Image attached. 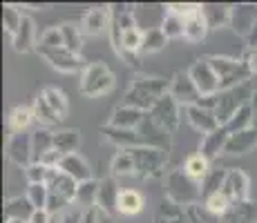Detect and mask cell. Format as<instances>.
I'll use <instances>...</instances> for the list:
<instances>
[{
  "label": "cell",
  "instance_id": "6da1fadb",
  "mask_svg": "<svg viewBox=\"0 0 257 223\" xmlns=\"http://www.w3.org/2000/svg\"><path fill=\"white\" fill-rule=\"evenodd\" d=\"M166 94H170V81L157 76H137L125 92V105L150 112Z\"/></svg>",
  "mask_w": 257,
  "mask_h": 223
},
{
  "label": "cell",
  "instance_id": "7a4b0ae2",
  "mask_svg": "<svg viewBox=\"0 0 257 223\" xmlns=\"http://www.w3.org/2000/svg\"><path fill=\"white\" fill-rule=\"evenodd\" d=\"M166 196L170 201H175L177 205H188L195 207L197 201L204 199V192H201V183L195 181L186 174L184 170H172L170 174L166 176Z\"/></svg>",
  "mask_w": 257,
  "mask_h": 223
},
{
  "label": "cell",
  "instance_id": "3957f363",
  "mask_svg": "<svg viewBox=\"0 0 257 223\" xmlns=\"http://www.w3.org/2000/svg\"><path fill=\"white\" fill-rule=\"evenodd\" d=\"M116 85V76L105 63H90L81 74V94L87 98H98L110 94Z\"/></svg>",
  "mask_w": 257,
  "mask_h": 223
},
{
  "label": "cell",
  "instance_id": "277c9868",
  "mask_svg": "<svg viewBox=\"0 0 257 223\" xmlns=\"http://www.w3.org/2000/svg\"><path fill=\"white\" fill-rule=\"evenodd\" d=\"M208 61L217 74V81H219V92L233 89L253 78V74H250V69L244 61H237V58H228V56H208Z\"/></svg>",
  "mask_w": 257,
  "mask_h": 223
},
{
  "label": "cell",
  "instance_id": "5b68a950",
  "mask_svg": "<svg viewBox=\"0 0 257 223\" xmlns=\"http://www.w3.org/2000/svg\"><path fill=\"white\" fill-rule=\"evenodd\" d=\"M253 92H255V78H250V81L241 83V85H237L233 89H226V92L217 94L215 114H217V118H219L221 125H224L237 110H241L244 105H250V101H253Z\"/></svg>",
  "mask_w": 257,
  "mask_h": 223
},
{
  "label": "cell",
  "instance_id": "8992f818",
  "mask_svg": "<svg viewBox=\"0 0 257 223\" xmlns=\"http://www.w3.org/2000/svg\"><path fill=\"white\" fill-rule=\"evenodd\" d=\"M130 154H132V158H135L137 176L155 178V176L164 174L166 161H168V152L157 150V147H150V145H141V147H132Z\"/></svg>",
  "mask_w": 257,
  "mask_h": 223
},
{
  "label": "cell",
  "instance_id": "52a82bcc",
  "mask_svg": "<svg viewBox=\"0 0 257 223\" xmlns=\"http://www.w3.org/2000/svg\"><path fill=\"white\" fill-rule=\"evenodd\" d=\"M148 116H150L161 130L172 134L181 123V105L170 96V94H166V96L161 98L150 112H148Z\"/></svg>",
  "mask_w": 257,
  "mask_h": 223
},
{
  "label": "cell",
  "instance_id": "ba28073f",
  "mask_svg": "<svg viewBox=\"0 0 257 223\" xmlns=\"http://www.w3.org/2000/svg\"><path fill=\"white\" fill-rule=\"evenodd\" d=\"M36 52L41 54L54 69H58V72H63V74H76V72H81V69H85L81 56L72 54L67 47H36Z\"/></svg>",
  "mask_w": 257,
  "mask_h": 223
},
{
  "label": "cell",
  "instance_id": "9c48e42d",
  "mask_svg": "<svg viewBox=\"0 0 257 223\" xmlns=\"http://www.w3.org/2000/svg\"><path fill=\"white\" fill-rule=\"evenodd\" d=\"M188 74H190V78L195 81L197 89H199L201 98L206 96H217L219 94V81H217V74L215 69H212L208 56L206 58H199L197 63H192L190 69H188Z\"/></svg>",
  "mask_w": 257,
  "mask_h": 223
},
{
  "label": "cell",
  "instance_id": "30bf717a",
  "mask_svg": "<svg viewBox=\"0 0 257 223\" xmlns=\"http://www.w3.org/2000/svg\"><path fill=\"white\" fill-rule=\"evenodd\" d=\"M170 96L179 103L181 107H190V105H197L201 101V94L197 89L195 81L190 78L188 72H177L170 81Z\"/></svg>",
  "mask_w": 257,
  "mask_h": 223
},
{
  "label": "cell",
  "instance_id": "8fae6325",
  "mask_svg": "<svg viewBox=\"0 0 257 223\" xmlns=\"http://www.w3.org/2000/svg\"><path fill=\"white\" fill-rule=\"evenodd\" d=\"M7 158L27 170L32 165V134H12V138L7 143Z\"/></svg>",
  "mask_w": 257,
  "mask_h": 223
},
{
  "label": "cell",
  "instance_id": "7c38bea8",
  "mask_svg": "<svg viewBox=\"0 0 257 223\" xmlns=\"http://www.w3.org/2000/svg\"><path fill=\"white\" fill-rule=\"evenodd\" d=\"M186 118H188V123H190L197 132L204 134V136L206 134H212L215 130H219L221 127V123H219V118H217L215 110H210V107H201V105L186 107Z\"/></svg>",
  "mask_w": 257,
  "mask_h": 223
},
{
  "label": "cell",
  "instance_id": "4fadbf2b",
  "mask_svg": "<svg viewBox=\"0 0 257 223\" xmlns=\"http://www.w3.org/2000/svg\"><path fill=\"white\" fill-rule=\"evenodd\" d=\"M248 190H250V178L241 170H226V178L221 192L228 196L233 203L248 201Z\"/></svg>",
  "mask_w": 257,
  "mask_h": 223
},
{
  "label": "cell",
  "instance_id": "5bb4252c",
  "mask_svg": "<svg viewBox=\"0 0 257 223\" xmlns=\"http://www.w3.org/2000/svg\"><path fill=\"white\" fill-rule=\"evenodd\" d=\"M257 23V5H233L230 9V25L239 36L248 38Z\"/></svg>",
  "mask_w": 257,
  "mask_h": 223
},
{
  "label": "cell",
  "instance_id": "9a60e30c",
  "mask_svg": "<svg viewBox=\"0 0 257 223\" xmlns=\"http://www.w3.org/2000/svg\"><path fill=\"white\" fill-rule=\"evenodd\" d=\"M112 25V12L107 7H96L83 16L81 29L87 36H101L103 32H107V27Z\"/></svg>",
  "mask_w": 257,
  "mask_h": 223
},
{
  "label": "cell",
  "instance_id": "2e32d148",
  "mask_svg": "<svg viewBox=\"0 0 257 223\" xmlns=\"http://www.w3.org/2000/svg\"><path fill=\"white\" fill-rule=\"evenodd\" d=\"M228 138H230V132L226 130V125H221L219 130H215L212 134H206V136L201 138L199 154L206 156L212 163L217 156L226 152V143H228Z\"/></svg>",
  "mask_w": 257,
  "mask_h": 223
},
{
  "label": "cell",
  "instance_id": "e0dca14e",
  "mask_svg": "<svg viewBox=\"0 0 257 223\" xmlns=\"http://www.w3.org/2000/svg\"><path fill=\"white\" fill-rule=\"evenodd\" d=\"M58 170H63L67 176H72L76 183L90 181V178H92V167H90V163H87L85 158L78 154V152L63 156L61 163H58Z\"/></svg>",
  "mask_w": 257,
  "mask_h": 223
},
{
  "label": "cell",
  "instance_id": "ac0fdd59",
  "mask_svg": "<svg viewBox=\"0 0 257 223\" xmlns=\"http://www.w3.org/2000/svg\"><path fill=\"white\" fill-rule=\"evenodd\" d=\"M255 150H257V132H255V127H250V130L230 134L224 154L241 156V154H250V152H255Z\"/></svg>",
  "mask_w": 257,
  "mask_h": 223
},
{
  "label": "cell",
  "instance_id": "d6986e66",
  "mask_svg": "<svg viewBox=\"0 0 257 223\" xmlns=\"http://www.w3.org/2000/svg\"><path fill=\"white\" fill-rule=\"evenodd\" d=\"M101 134L107 138L110 143H114L121 150H132V147H141L143 141L137 130H121V127H112V125H103Z\"/></svg>",
  "mask_w": 257,
  "mask_h": 223
},
{
  "label": "cell",
  "instance_id": "ffe728a7",
  "mask_svg": "<svg viewBox=\"0 0 257 223\" xmlns=\"http://www.w3.org/2000/svg\"><path fill=\"white\" fill-rule=\"evenodd\" d=\"M118 201L116 181L112 176H105L98 181V196H96V210L105 212V214H114Z\"/></svg>",
  "mask_w": 257,
  "mask_h": 223
},
{
  "label": "cell",
  "instance_id": "44dd1931",
  "mask_svg": "<svg viewBox=\"0 0 257 223\" xmlns=\"http://www.w3.org/2000/svg\"><path fill=\"white\" fill-rule=\"evenodd\" d=\"M36 43H38V38H36V23H34L29 16H23L21 27H18L16 36L12 38L14 49H16L18 54H27V52H32V49H36Z\"/></svg>",
  "mask_w": 257,
  "mask_h": 223
},
{
  "label": "cell",
  "instance_id": "7402d4cb",
  "mask_svg": "<svg viewBox=\"0 0 257 223\" xmlns=\"http://www.w3.org/2000/svg\"><path fill=\"white\" fill-rule=\"evenodd\" d=\"M143 121H146V112L121 105V107H116L114 114L110 116V123H107V125L121 127V130H139Z\"/></svg>",
  "mask_w": 257,
  "mask_h": 223
},
{
  "label": "cell",
  "instance_id": "603a6c76",
  "mask_svg": "<svg viewBox=\"0 0 257 223\" xmlns=\"http://www.w3.org/2000/svg\"><path fill=\"white\" fill-rule=\"evenodd\" d=\"M54 150V132L49 127H38L32 132V163H41L43 156Z\"/></svg>",
  "mask_w": 257,
  "mask_h": 223
},
{
  "label": "cell",
  "instance_id": "cb8c5ba5",
  "mask_svg": "<svg viewBox=\"0 0 257 223\" xmlns=\"http://www.w3.org/2000/svg\"><path fill=\"white\" fill-rule=\"evenodd\" d=\"M36 212V207L32 205V201L27 196H14L5 203V221L7 219H21V221H29Z\"/></svg>",
  "mask_w": 257,
  "mask_h": 223
},
{
  "label": "cell",
  "instance_id": "d4e9b609",
  "mask_svg": "<svg viewBox=\"0 0 257 223\" xmlns=\"http://www.w3.org/2000/svg\"><path fill=\"white\" fill-rule=\"evenodd\" d=\"M143 210V196L137 190H121L116 201V212L123 216H135Z\"/></svg>",
  "mask_w": 257,
  "mask_h": 223
},
{
  "label": "cell",
  "instance_id": "484cf974",
  "mask_svg": "<svg viewBox=\"0 0 257 223\" xmlns=\"http://www.w3.org/2000/svg\"><path fill=\"white\" fill-rule=\"evenodd\" d=\"M81 145V132L78 130H58L54 132V150L58 154L67 156V154H74Z\"/></svg>",
  "mask_w": 257,
  "mask_h": 223
},
{
  "label": "cell",
  "instance_id": "4316f807",
  "mask_svg": "<svg viewBox=\"0 0 257 223\" xmlns=\"http://www.w3.org/2000/svg\"><path fill=\"white\" fill-rule=\"evenodd\" d=\"M226 223H257V201H239L233 203L226 214Z\"/></svg>",
  "mask_w": 257,
  "mask_h": 223
},
{
  "label": "cell",
  "instance_id": "83f0119b",
  "mask_svg": "<svg viewBox=\"0 0 257 223\" xmlns=\"http://www.w3.org/2000/svg\"><path fill=\"white\" fill-rule=\"evenodd\" d=\"M208 29H210L208 21H206L204 14L199 12L197 16L184 21V38L188 43H201L206 36H208Z\"/></svg>",
  "mask_w": 257,
  "mask_h": 223
},
{
  "label": "cell",
  "instance_id": "f1b7e54d",
  "mask_svg": "<svg viewBox=\"0 0 257 223\" xmlns=\"http://www.w3.org/2000/svg\"><path fill=\"white\" fill-rule=\"evenodd\" d=\"M181 170H184L190 178L204 183V178L210 174V161L206 156H201L199 152H195V154H190L186 158V163H184V167H181Z\"/></svg>",
  "mask_w": 257,
  "mask_h": 223
},
{
  "label": "cell",
  "instance_id": "f546056e",
  "mask_svg": "<svg viewBox=\"0 0 257 223\" xmlns=\"http://www.w3.org/2000/svg\"><path fill=\"white\" fill-rule=\"evenodd\" d=\"M253 121H255V110L253 105H244L241 110H237L228 121L224 123L226 130L230 134H237V132H244V130H250L253 127Z\"/></svg>",
  "mask_w": 257,
  "mask_h": 223
},
{
  "label": "cell",
  "instance_id": "4dcf8cb0",
  "mask_svg": "<svg viewBox=\"0 0 257 223\" xmlns=\"http://www.w3.org/2000/svg\"><path fill=\"white\" fill-rule=\"evenodd\" d=\"M230 5H201V14L212 27H224L230 25Z\"/></svg>",
  "mask_w": 257,
  "mask_h": 223
},
{
  "label": "cell",
  "instance_id": "1f68e13d",
  "mask_svg": "<svg viewBox=\"0 0 257 223\" xmlns=\"http://www.w3.org/2000/svg\"><path fill=\"white\" fill-rule=\"evenodd\" d=\"M96 196H98V181H83L78 183V190H76V207L81 210H90V207H96Z\"/></svg>",
  "mask_w": 257,
  "mask_h": 223
},
{
  "label": "cell",
  "instance_id": "d6a6232c",
  "mask_svg": "<svg viewBox=\"0 0 257 223\" xmlns=\"http://www.w3.org/2000/svg\"><path fill=\"white\" fill-rule=\"evenodd\" d=\"M110 170H112V176H137V165H135V158H132L130 150L118 152L112 158Z\"/></svg>",
  "mask_w": 257,
  "mask_h": 223
},
{
  "label": "cell",
  "instance_id": "836d02e7",
  "mask_svg": "<svg viewBox=\"0 0 257 223\" xmlns=\"http://www.w3.org/2000/svg\"><path fill=\"white\" fill-rule=\"evenodd\" d=\"M41 96L45 98L47 105L58 114V118H61V121L67 116V110H70V105H67V96H65V92H63V89H58V87H45Z\"/></svg>",
  "mask_w": 257,
  "mask_h": 223
},
{
  "label": "cell",
  "instance_id": "e575fe53",
  "mask_svg": "<svg viewBox=\"0 0 257 223\" xmlns=\"http://www.w3.org/2000/svg\"><path fill=\"white\" fill-rule=\"evenodd\" d=\"M168 45V36L164 34L161 27H152L148 32H143V45H141V54H157L161 52Z\"/></svg>",
  "mask_w": 257,
  "mask_h": 223
},
{
  "label": "cell",
  "instance_id": "d590c367",
  "mask_svg": "<svg viewBox=\"0 0 257 223\" xmlns=\"http://www.w3.org/2000/svg\"><path fill=\"white\" fill-rule=\"evenodd\" d=\"M34 110L32 107H25V105H18L14 107L12 114H9V127H12L14 134H21V132H27V127L32 125L34 121Z\"/></svg>",
  "mask_w": 257,
  "mask_h": 223
},
{
  "label": "cell",
  "instance_id": "8d00e7d4",
  "mask_svg": "<svg viewBox=\"0 0 257 223\" xmlns=\"http://www.w3.org/2000/svg\"><path fill=\"white\" fill-rule=\"evenodd\" d=\"M204 207H206V212L212 214V216H226L230 212V207H233V201L219 190V192H215V194L206 196Z\"/></svg>",
  "mask_w": 257,
  "mask_h": 223
},
{
  "label": "cell",
  "instance_id": "74e56055",
  "mask_svg": "<svg viewBox=\"0 0 257 223\" xmlns=\"http://www.w3.org/2000/svg\"><path fill=\"white\" fill-rule=\"evenodd\" d=\"M34 116H36V121L41 123V127H49V125H56L61 118H58V114L52 110V107L47 105V101L43 96H38L36 101H34Z\"/></svg>",
  "mask_w": 257,
  "mask_h": 223
},
{
  "label": "cell",
  "instance_id": "f35d334b",
  "mask_svg": "<svg viewBox=\"0 0 257 223\" xmlns=\"http://www.w3.org/2000/svg\"><path fill=\"white\" fill-rule=\"evenodd\" d=\"M61 27V32H63V38H65V47L70 49L72 54H78L81 52V47H83V29H78L74 23H63V25H58Z\"/></svg>",
  "mask_w": 257,
  "mask_h": 223
},
{
  "label": "cell",
  "instance_id": "ab89813d",
  "mask_svg": "<svg viewBox=\"0 0 257 223\" xmlns=\"http://www.w3.org/2000/svg\"><path fill=\"white\" fill-rule=\"evenodd\" d=\"M27 199L32 201V205L36 207V210H47V201H49L47 183H29Z\"/></svg>",
  "mask_w": 257,
  "mask_h": 223
},
{
  "label": "cell",
  "instance_id": "60d3db41",
  "mask_svg": "<svg viewBox=\"0 0 257 223\" xmlns=\"http://www.w3.org/2000/svg\"><path fill=\"white\" fill-rule=\"evenodd\" d=\"M21 23H23V14L18 12L14 5H5L3 7V25H5V32L9 34V36H16V32H18V27H21Z\"/></svg>",
  "mask_w": 257,
  "mask_h": 223
},
{
  "label": "cell",
  "instance_id": "b9f144b4",
  "mask_svg": "<svg viewBox=\"0 0 257 223\" xmlns=\"http://www.w3.org/2000/svg\"><path fill=\"white\" fill-rule=\"evenodd\" d=\"M36 47H65V38H63L61 27H47L38 36Z\"/></svg>",
  "mask_w": 257,
  "mask_h": 223
},
{
  "label": "cell",
  "instance_id": "7bdbcfd3",
  "mask_svg": "<svg viewBox=\"0 0 257 223\" xmlns=\"http://www.w3.org/2000/svg\"><path fill=\"white\" fill-rule=\"evenodd\" d=\"M161 29H164V34L168 38H181L184 36V18L166 12V18H164V23H161Z\"/></svg>",
  "mask_w": 257,
  "mask_h": 223
},
{
  "label": "cell",
  "instance_id": "ee69618b",
  "mask_svg": "<svg viewBox=\"0 0 257 223\" xmlns=\"http://www.w3.org/2000/svg\"><path fill=\"white\" fill-rule=\"evenodd\" d=\"M166 12L168 14H175V16H179V18H184V21H188V18H192V16H197V14L201 12V5H195V3H170L166 7Z\"/></svg>",
  "mask_w": 257,
  "mask_h": 223
},
{
  "label": "cell",
  "instance_id": "f6af8a7d",
  "mask_svg": "<svg viewBox=\"0 0 257 223\" xmlns=\"http://www.w3.org/2000/svg\"><path fill=\"white\" fill-rule=\"evenodd\" d=\"M49 170H52V167L43 165V163H32V165L25 170V176H27L29 183H47Z\"/></svg>",
  "mask_w": 257,
  "mask_h": 223
},
{
  "label": "cell",
  "instance_id": "bcb514c9",
  "mask_svg": "<svg viewBox=\"0 0 257 223\" xmlns=\"http://www.w3.org/2000/svg\"><path fill=\"white\" fill-rule=\"evenodd\" d=\"M241 61L248 65L250 74H255V76H257V47L255 49H246V54H244V58H241Z\"/></svg>",
  "mask_w": 257,
  "mask_h": 223
},
{
  "label": "cell",
  "instance_id": "7dc6e473",
  "mask_svg": "<svg viewBox=\"0 0 257 223\" xmlns=\"http://www.w3.org/2000/svg\"><path fill=\"white\" fill-rule=\"evenodd\" d=\"M81 216H83V210L81 207H72V210H65L61 223H81Z\"/></svg>",
  "mask_w": 257,
  "mask_h": 223
},
{
  "label": "cell",
  "instance_id": "c3c4849f",
  "mask_svg": "<svg viewBox=\"0 0 257 223\" xmlns=\"http://www.w3.org/2000/svg\"><path fill=\"white\" fill-rule=\"evenodd\" d=\"M159 223H190V219H188V212H181L177 216H159Z\"/></svg>",
  "mask_w": 257,
  "mask_h": 223
},
{
  "label": "cell",
  "instance_id": "681fc988",
  "mask_svg": "<svg viewBox=\"0 0 257 223\" xmlns=\"http://www.w3.org/2000/svg\"><path fill=\"white\" fill-rule=\"evenodd\" d=\"M81 223H98V210H96V207H90V210H83Z\"/></svg>",
  "mask_w": 257,
  "mask_h": 223
},
{
  "label": "cell",
  "instance_id": "f907efd6",
  "mask_svg": "<svg viewBox=\"0 0 257 223\" xmlns=\"http://www.w3.org/2000/svg\"><path fill=\"white\" fill-rule=\"evenodd\" d=\"M29 223H49L47 210H36V212H34V216L29 219Z\"/></svg>",
  "mask_w": 257,
  "mask_h": 223
},
{
  "label": "cell",
  "instance_id": "816d5d0a",
  "mask_svg": "<svg viewBox=\"0 0 257 223\" xmlns=\"http://www.w3.org/2000/svg\"><path fill=\"white\" fill-rule=\"evenodd\" d=\"M246 43H248V49H255L257 47V23H255L253 32H250V36L246 38Z\"/></svg>",
  "mask_w": 257,
  "mask_h": 223
},
{
  "label": "cell",
  "instance_id": "f5cc1de1",
  "mask_svg": "<svg viewBox=\"0 0 257 223\" xmlns=\"http://www.w3.org/2000/svg\"><path fill=\"white\" fill-rule=\"evenodd\" d=\"M5 223H29V221H21V219H7Z\"/></svg>",
  "mask_w": 257,
  "mask_h": 223
},
{
  "label": "cell",
  "instance_id": "db71d44e",
  "mask_svg": "<svg viewBox=\"0 0 257 223\" xmlns=\"http://www.w3.org/2000/svg\"><path fill=\"white\" fill-rule=\"evenodd\" d=\"M253 127H255V132H257V112H255V121H253Z\"/></svg>",
  "mask_w": 257,
  "mask_h": 223
}]
</instances>
